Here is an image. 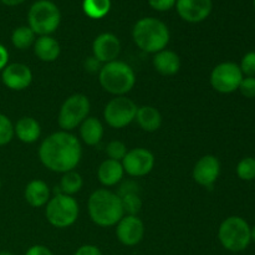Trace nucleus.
Listing matches in <instances>:
<instances>
[{
	"label": "nucleus",
	"mask_w": 255,
	"mask_h": 255,
	"mask_svg": "<svg viewBox=\"0 0 255 255\" xmlns=\"http://www.w3.org/2000/svg\"><path fill=\"white\" fill-rule=\"evenodd\" d=\"M81 157V142L71 132H55L47 136L39 147L40 162L49 171L56 173L74 171Z\"/></svg>",
	"instance_id": "f257e3e1"
},
{
	"label": "nucleus",
	"mask_w": 255,
	"mask_h": 255,
	"mask_svg": "<svg viewBox=\"0 0 255 255\" xmlns=\"http://www.w3.org/2000/svg\"><path fill=\"white\" fill-rule=\"evenodd\" d=\"M87 209L91 221L102 228L116 226L125 216L121 198L105 188L97 189L90 196Z\"/></svg>",
	"instance_id": "f03ea898"
},
{
	"label": "nucleus",
	"mask_w": 255,
	"mask_h": 255,
	"mask_svg": "<svg viewBox=\"0 0 255 255\" xmlns=\"http://www.w3.org/2000/svg\"><path fill=\"white\" fill-rule=\"evenodd\" d=\"M132 37L138 49L147 54H157L168 45L171 34L163 21L157 17H142L134 24Z\"/></svg>",
	"instance_id": "7ed1b4c3"
},
{
	"label": "nucleus",
	"mask_w": 255,
	"mask_h": 255,
	"mask_svg": "<svg viewBox=\"0 0 255 255\" xmlns=\"http://www.w3.org/2000/svg\"><path fill=\"white\" fill-rule=\"evenodd\" d=\"M99 81L102 89L109 94L125 96L134 87L136 75L128 64L115 60L102 65L99 72Z\"/></svg>",
	"instance_id": "20e7f679"
},
{
	"label": "nucleus",
	"mask_w": 255,
	"mask_h": 255,
	"mask_svg": "<svg viewBox=\"0 0 255 255\" xmlns=\"http://www.w3.org/2000/svg\"><path fill=\"white\" fill-rule=\"evenodd\" d=\"M61 12L51 0H37L27 12V26L39 36L51 35L59 27Z\"/></svg>",
	"instance_id": "39448f33"
},
{
	"label": "nucleus",
	"mask_w": 255,
	"mask_h": 255,
	"mask_svg": "<svg viewBox=\"0 0 255 255\" xmlns=\"http://www.w3.org/2000/svg\"><path fill=\"white\" fill-rule=\"evenodd\" d=\"M218 239L227 251L233 253L246 251L252 242L251 226L242 217H228L219 226Z\"/></svg>",
	"instance_id": "423d86ee"
},
{
	"label": "nucleus",
	"mask_w": 255,
	"mask_h": 255,
	"mask_svg": "<svg viewBox=\"0 0 255 255\" xmlns=\"http://www.w3.org/2000/svg\"><path fill=\"white\" fill-rule=\"evenodd\" d=\"M79 203L72 196L57 193L47 202L45 216L52 227L59 229L69 228L79 218Z\"/></svg>",
	"instance_id": "0eeeda50"
},
{
	"label": "nucleus",
	"mask_w": 255,
	"mask_h": 255,
	"mask_svg": "<svg viewBox=\"0 0 255 255\" xmlns=\"http://www.w3.org/2000/svg\"><path fill=\"white\" fill-rule=\"evenodd\" d=\"M90 109L91 104L85 95L75 94L67 97L57 116V124L61 131L70 132L77 128L89 117Z\"/></svg>",
	"instance_id": "6e6552de"
},
{
	"label": "nucleus",
	"mask_w": 255,
	"mask_h": 255,
	"mask_svg": "<svg viewBox=\"0 0 255 255\" xmlns=\"http://www.w3.org/2000/svg\"><path fill=\"white\" fill-rule=\"evenodd\" d=\"M137 109L136 104L128 97L116 96L105 106L104 119L112 128H124L134 121Z\"/></svg>",
	"instance_id": "1a4fd4ad"
},
{
	"label": "nucleus",
	"mask_w": 255,
	"mask_h": 255,
	"mask_svg": "<svg viewBox=\"0 0 255 255\" xmlns=\"http://www.w3.org/2000/svg\"><path fill=\"white\" fill-rule=\"evenodd\" d=\"M244 75L236 62L218 64L211 74V85L219 94H232L239 89Z\"/></svg>",
	"instance_id": "9d476101"
},
{
	"label": "nucleus",
	"mask_w": 255,
	"mask_h": 255,
	"mask_svg": "<svg viewBox=\"0 0 255 255\" xmlns=\"http://www.w3.org/2000/svg\"><path fill=\"white\" fill-rule=\"evenodd\" d=\"M122 167L125 173L131 177L147 176L154 167V156L147 148H133L127 151L122 159Z\"/></svg>",
	"instance_id": "9b49d317"
},
{
	"label": "nucleus",
	"mask_w": 255,
	"mask_h": 255,
	"mask_svg": "<svg viewBox=\"0 0 255 255\" xmlns=\"http://www.w3.org/2000/svg\"><path fill=\"white\" fill-rule=\"evenodd\" d=\"M193 179L199 186L212 188L221 174V162L213 154L201 157L194 164Z\"/></svg>",
	"instance_id": "f8f14e48"
},
{
	"label": "nucleus",
	"mask_w": 255,
	"mask_h": 255,
	"mask_svg": "<svg viewBox=\"0 0 255 255\" xmlns=\"http://www.w3.org/2000/svg\"><path fill=\"white\" fill-rule=\"evenodd\" d=\"M116 236L120 243L124 246H137L141 243L144 236L143 222L137 216H124L116 224Z\"/></svg>",
	"instance_id": "ddd939ff"
},
{
	"label": "nucleus",
	"mask_w": 255,
	"mask_h": 255,
	"mask_svg": "<svg viewBox=\"0 0 255 255\" xmlns=\"http://www.w3.org/2000/svg\"><path fill=\"white\" fill-rule=\"evenodd\" d=\"M176 9L184 21L197 24L211 15L213 2L212 0H177Z\"/></svg>",
	"instance_id": "4468645a"
},
{
	"label": "nucleus",
	"mask_w": 255,
	"mask_h": 255,
	"mask_svg": "<svg viewBox=\"0 0 255 255\" xmlns=\"http://www.w3.org/2000/svg\"><path fill=\"white\" fill-rule=\"evenodd\" d=\"M2 84L12 91H22L32 82V72L27 65L21 62L7 64L1 71Z\"/></svg>",
	"instance_id": "2eb2a0df"
},
{
	"label": "nucleus",
	"mask_w": 255,
	"mask_h": 255,
	"mask_svg": "<svg viewBox=\"0 0 255 255\" xmlns=\"http://www.w3.org/2000/svg\"><path fill=\"white\" fill-rule=\"evenodd\" d=\"M121 52V42L119 37L111 32L100 34L92 42V56L102 65L117 60Z\"/></svg>",
	"instance_id": "dca6fc26"
},
{
	"label": "nucleus",
	"mask_w": 255,
	"mask_h": 255,
	"mask_svg": "<svg viewBox=\"0 0 255 255\" xmlns=\"http://www.w3.org/2000/svg\"><path fill=\"white\" fill-rule=\"evenodd\" d=\"M24 197L29 206L34 207V208H40V207L46 206L47 202L50 201L51 191L44 181L34 179L25 187Z\"/></svg>",
	"instance_id": "f3484780"
},
{
	"label": "nucleus",
	"mask_w": 255,
	"mask_h": 255,
	"mask_svg": "<svg viewBox=\"0 0 255 255\" xmlns=\"http://www.w3.org/2000/svg\"><path fill=\"white\" fill-rule=\"evenodd\" d=\"M154 70L163 76H172L176 75L181 69V59L178 55L172 50H162L154 54L152 59Z\"/></svg>",
	"instance_id": "a211bd4d"
},
{
	"label": "nucleus",
	"mask_w": 255,
	"mask_h": 255,
	"mask_svg": "<svg viewBox=\"0 0 255 255\" xmlns=\"http://www.w3.org/2000/svg\"><path fill=\"white\" fill-rule=\"evenodd\" d=\"M124 167L122 163L114 159H105L97 168V178L105 187H114L124 178Z\"/></svg>",
	"instance_id": "6ab92c4d"
},
{
	"label": "nucleus",
	"mask_w": 255,
	"mask_h": 255,
	"mask_svg": "<svg viewBox=\"0 0 255 255\" xmlns=\"http://www.w3.org/2000/svg\"><path fill=\"white\" fill-rule=\"evenodd\" d=\"M34 54L39 60L44 62H54L57 60L61 52L59 41L51 36V35H45L39 36L34 42Z\"/></svg>",
	"instance_id": "aec40b11"
},
{
	"label": "nucleus",
	"mask_w": 255,
	"mask_h": 255,
	"mask_svg": "<svg viewBox=\"0 0 255 255\" xmlns=\"http://www.w3.org/2000/svg\"><path fill=\"white\" fill-rule=\"evenodd\" d=\"M14 133L19 141L24 143H34L40 138L41 127L34 117L25 116L14 125Z\"/></svg>",
	"instance_id": "412c9836"
},
{
	"label": "nucleus",
	"mask_w": 255,
	"mask_h": 255,
	"mask_svg": "<svg viewBox=\"0 0 255 255\" xmlns=\"http://www.w3.org/2000/svg\"><path fill=\"white\" fill-rule=\"evenodd\" d=\"M138 126L146 132H154L161 127L162 125V115L156 107L144 105L137 109L136 119Z\"/></svg>",
	"instance_id": "4be33fe9"
},
{
	"label": "nucleus",
	"mask_w": 255,
	"mask_h": 255,
	"mask_svg": "<svg viewBox=\"0 0 255 255\" xmlns=\"http://www.w3.org/2000/svg\"><path fill=\"white\" fill-rule=\"evenodd\" d=\"M80 137L87 146H97L104 137V125L96 117H87L80 125Z\"/></svg>",
	"instance_id": "5701e85b"
},
{
	"label": "nucleus",
	"mask_w": 255,
	"mask_h": 255,
	"mask_svg": "<svg viewBox=\"0 0 255 255\" xmlns=\"http://www.w3.org/2000/svg\"><path fill=\"white\" fill-rule=\"evenodd\" d=\"M111 9V0H84L82 10L91 19H102Z\"/></svg>",
	"instance_id": "b1692460"
},
{
	"label": "nucleus",
	"mask_w": 255,
	"mask_h": 255,
	"mask_svg": "<svg viewBox=\"0 0 255 255\" xmlns=\"http://www.w3.org/2000/svg\"><path fill=\"white\" fill-rule=\"evenodd\" d=\"M82 186H84V179H82L81 174L77 173L75 171H70L64 173L60 181V192L67 196H74L77 192L81 191Z\"/></svg>",
	"instance_id": "393cba45"
},
{
	"label": "nucleus",
	"mask_w": 255,
	"mask_h": 255,
	"mask_svg": "<svg viewBox=\"0 0 255 255\" xmlns=\"http://www.w3.org/2000/svg\"><path fill=\"white\" fill-rule=\"evenodd\" d=\"M36 40V34L29 26H19L12 31L11 42L19 50H26L32 46Z\"/></svg>",
	"instance_id": "a878e982"
},
{
	"label": "nucleus",
	"mask_w": 255,
	"mask_h": 255,
	"mask_svg": "<svg viewBox=\"0 0 255 255\" xmlns=\"http://www.w3.org/2000/svg\"><path fill=\"white\" fill-rule=\"evenodd\" d=\"M120 198H121L125 216H137V213L141 211L142 201L138 193L126 194V196H122Z\"/></svg>",
	"instance_id": "bb28decb"
},
{
	"label": "nucleus",
	"mask_w": 255,
	"mask_h": 255,
	"mask_svg": "<svg viewBox=\"0 0 255 255\" xmlns=\"http://www.w3.org/2000/svg\"><path fill=\"white\" fill-rule=\"evenodd\" d=\"M237 174L242 181H254L255 179V158L246 157L237 166Z\"/></svg>",
	"instance_id": "cd10ccee"
},
{
	"label": "nucleus",
	"mask_w": 255,
	"mask_h": 255,
	"mask_svg": "<svg viewBox=\"0 0 255 255\" xmlns=\"http://www.w3.org/2000/svg\"><path fill=\"white\" fill-rule=\"evenodd\" d=\"M14 125L5 115L0 114V146L10 143L14 138Z\"/></svg>",
	"instance_id": "c85d7f7f"
},
{
	"label": "nucleus",
	"mask_w": 255,
	"mask_h": 255,
	"mask_svg": "<svg viewBox=\"0 0 255 255\" xmlns=\"http://www.w3.org/2000/svg\"><path fill=\"white\" fill-rule=\"evenodd\" d=\"M127 147L124 142L121 141H111L107 143L106 146V154L109 156L110 159H114V161L122 162V159L125 158L127 153Z\"/></svg>",
	"instance_id": "c756f323"
},
{
	"label": "nucleus",
	"mask_w": 255,
	"mask_h": 255,
	"mask_svg": "<svg viewBox=\"0 0 255 255\" xmlns=\"http://www.w3.org/2000/svg\"><path fill=\"white\" fill-rule=\"evenodd\" d=\"M242 72L243 75L249 77H255V51H249L242 59L241 65Z\"/></svg>",
	"instance_id": "7c9ffc66"
},
{
	"label": "nucleus",
	"mask_w": 255,
	"mask_h": 255,
	"mask_svg": "<svg viewBox=\"0 0 255 255\" xmlns=\"http://www.w3.org/2000/svg\"><path fill=\"white\" fill-rule=\"evenodd\" d=\"M238 90L247 99H255V77L244 76Z\"/></svg>",
	"instance_id": "2f4dec72"
},
{
	"label": "nucleus",
	"mask_w": 255,
	"mask_h": 255,
	"mask_svg": "<svg viewBox=\"0 0 255 255\" xmlns=\"http://www.w3.org/2000/svg\"><path fill=\"white\" fill-rule=\"evenodd\" d=\"M176 1L177 0H148V4L157 11H167L176 6Z\"/></svg>",
	"instance_id": "473e14b6"
},
{
	"label": "nucleus",
	"mask_w": 255,
	"mask_h": 255,
	"mask_svg": "<svg viewBox=\"0 0 255 255\" xmlns=\"http://www.w3.org/2000/svg\"><path fill=\"white\" fill-rule=\"evenodd\" d=\"M138 184L134 183L132 181H127L124 182V183L120 186L119 192H117V196L122 197L126 196V194H132V193H138Z\"/></svg>",
	"instance_id": "72a5a7b5"
},
{
	"label": "nucleus",
	"mask_w": 255,
	"mask_h": 255,
	"mask_svg": "<svg viewBox=\"0 0 255 255\" xmlns=\"http://www.w3.org/2000/svg\"><path fill=\"white\" fill-rule=\"evenodd\" d=\"M85 69L87 70L89 72H91V74H95V72H100V70H101L102 67V64L99 61V60L96 59V57L94 56H90L87 57L86 60H85Z\"/></svg>",
	"instance_id": "f704fd0d"
},
{
	"label": "nucleus",
	"mask_w": 255,
	"mask_h": 255,
	"mask_svg": "<svg viewBox=\"0 0 255 255\" xmlns=\"http://www.w3.org/2000/svg\"><path fill=\"white\" fill-rule=\"evenodd\" d=\"M74 255H102V252L96 246L86 244V246L80 247Z\"/></svg>",
	"instance_id": "c9c22d12"
},
{
	"label": "nucleus",
	"mask_w": 255,
	"mask_h": 255,
	"mask_svg": "<svg viewBox=\"0 0 255 255\" xmlns=\"http://www.w3.org/2000/svg\"><path fill=\"white\" fill-rule=\"evenodd\" d=\"M25 255H54V254H52V252L50 251L47 247L37 244V246L30 247V248L26 251V253H25Z\"/></svg>",
	"instance_id": "e433bc0d"
},
{
	"label": "nucleus",
	"mask_w": 255,
	"mask_h": 255,
	"mask_svg": "<svg viewBox=\"0 0 255 255\" xmlns=\"http://www.w3.org/2000/svg\"><path fill=\"white\" fill-rule=\"evenodd\" d=\"M7 62H9V52L4 45L0 44V71L7 66Z\"/></svg>",
	"instance_id": "4c0bfd02"
},
{
	"label": "nucleus",
	"mask_w": 255,
	"mask_h": 255,
	"mask_svg": "<svg viewBox=\"0 0 255 255\" xmlns=\"http://www.w3.org/2000/svg\"><path fill=\"white\" fill-rule=\"evenodd\" d=\"M2 4L7 5V6H16V5L22 4L25 0H1Z\"/></svg>",
	"instance_id": "58836bf2"
},
{
	"label": "nucleus",
	"mask_w": 255,
	"mask_h": 255,
	"mask_svg": "<svg viewBox=\"0 0 255 255\" xmlns=\"http://www.w3.org/2000/svg\"><path fill=\"white\" fill-rule=\"evenodd\" d=\"M251 237H252V241L255 243V226L253 228H251Z\"/></svg>",
	"instance_id": "ea45409f"
},
{
	"label": "nucleus",
	"mask_w": 255,
	"mask_h": 255,
	"mask_svg": "<svg viewBox=\"0 0 255 255\" xmlns=\"http://www.w3.org/2000/svg\"><path fill=\"white\" fill-rule=\"evenodd\" d=\"M0 255H14V254L10 253V252H0Z\"/></svg>",
	"instance_id": "a19ab883"
},
{
	"label": "nucleus",
	"mask_w": 255,
	"mask_h": 255,
	"mask_svg": "<svg viewBox=\"0 0 255 255\" xmlns=\"http://www.w3.org/2000/svg\"><path fill=\"white\" fill-rule=\"evenodd\" d=\"M253 4H254V9H255V0H253Z\"/></svg>",
	"instance_id": "79ce46f5"
},
{
	"label": "nucleus",
	"mask_w": 255,
	"mask_h": 255,
	"mask_svg": "<svg viewBox=\"0 0 255 255\" xmlns=\"http://www.w3.org/2000/svg\"><path fill=\"white\" fill-rule=\"evenodd\" d=\"M0 188H1V181H0Z\"/></svg>",
	"instance_id": "37998d69"
}]
</instances>
